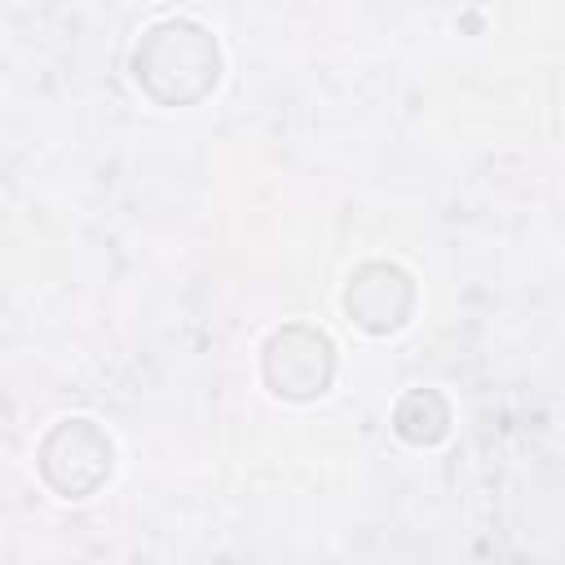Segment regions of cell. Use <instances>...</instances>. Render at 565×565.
I'll return each instance as SVG.
<instances>
[{"label":"cell","instance_id":"cell-1","mask_svg":"<svg viewBox=\"0 0 565 565\" xmlns=\"http://www.w3.org/2000/svg\"><path fill=\"white\" fill-rule=\"evenodd\" d=\"M132 71H137V84L159 106H190L216 88L221 49L207 35V26L190 18H163L141 35L132 53Z\"/></svg>","mask_w":565,"mask_h":565},{"label":"cell","instance_id":"cell-2","mask_svg":"<svg viewBox=\"0 0 565 565\" xmlns=\"http://www.w3.org/2000/svg\"><path fill=\"white\" fill-rule=\"evenodd\" d=\"M260 371L278 397L309 402V397L327 393V384L335 375V344L327 340V331H318L309 322H287L265 340Z\"/></svg>","mask_w":565,"mask_h":565},{"label":"cell","instance_id":"cell-4","mask_svg":"<svg viewBox=\"0 0 565 565\" xmlns=\"http://www.w3.org/2000/svg\"><path fill=\"white\" fill-rule=\"evenodd\" d=\"M411 305H415V287H411V274L397 269V265H384V260H371L362 269H353L349 287H344V309L349 318L362 327V331H397L406 318H411Z\"/></svg>","mask_w":565,"mask_h":565},{"label":"cell","instance_id":"cell-3","mask_svg":"<svg viewBox=\"0 0 565 565\" xmlns=\"http://www.w3.org/2000/svg\"><path fill=\"white\" fill-rule=\"evenodd\" d=\"M110 437L93 419H62L40 441V472L62 499H84L110 477Z\"/></svg>","mask_w":565,"mask_h":565}]
</instances>
